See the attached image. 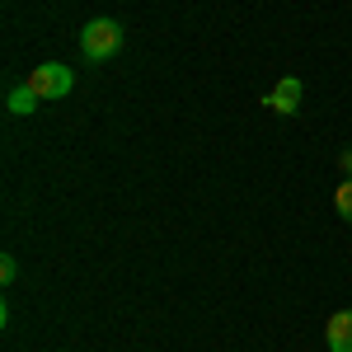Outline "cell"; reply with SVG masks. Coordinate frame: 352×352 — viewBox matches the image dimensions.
Segmentation results:
<instances>
[{"mask_svg":"<svg viewBox=\"0 0 352 352\" xmlns=\"http://www.w3.org/2000/svg\"><path fill=\"white\" fill-rule=\"evenodd\" d=\"M80 52L89 61H113L122 52V24L118 19H89L80 28Z\"/></svg>","mask_w":352,"mask_h":352,"instance_id":"obj_1","label":"cell"},{"mask_svg":"<svg viewBox=\"0 0 352 352\" xmlns=\"http://www.w3.org/2000/svg\"><path fill=\"white\" fill-rule=\"evenodd\" d=\"M28 89H33L38 99H66V94L76 89V76H71V66H61V61H43V66L28 71Z\"/></svg>","mask_w":352,"mask_h":352,"instance_id":"obj_2","label":"cell"},{"mask_svg":"<svg viewBox=\"0 0 352 352\" xmlns=\"http://www.w3.org/2000/svg\"><path fill=\"white\" fill-rule=\"evenodd\" d=\"M263 104H268L272 113H296L300 109V80L296 76H282V80L263 94Z\"/></svg>","mask_w":352,"mask_h":352,"instance_id":"obj_3","label":"cell"},{"mask_svg":"<svg viewBox=\"0 0 352 352\" xmlns=\"http://www.w3.org/2000/svg\"><path fill=\"white\" fill-rule=\"evenodd\" d=\"M324 343H329V352H352V310H333L329 315Z\"/></svg>","mask_w":352,"mask_h":352,"instance_id":"obj_4","label":"cell"},{"mask_svg":"<svg viewBox=\"0 0 352 352\" xmlns=\"http://www.w3.org/2000/svg\"><path fill=\"white\" fill-rule=\"evenodd\" d=\"M5 109L14 113V118H28V113L38 109V94H33L28 85H14V89H10V99H5Z\"/></svg>","mask_w":352,"mask_h":352,"instance_id":"obj_5","label":"cell"},{"mask_svg":"<svg viewBox=\"0 0 352 352\" xmlns=\"http://www.w3.org/2000/svg\"><path fill=\"white\" fill-rule=\"evenodd\" d=\"M333 212H338V217L352 226V179H343V184L333 188Z\"/></svg>","mask_w":352,"mask_h":352,"instance_id":"obj_6","label":"cell"},{"mask_svg":"<svg viewBox=\"0 0 352 352\" xmlns=\"http://www.w3.org/2000/svg\"><path fill=\"white\" fill-rule=\"evenodd\" d=\"M14 277H19V263H14V254H5V258H0V282L14 287Z\"/></svg>","mask_w":352,"mask_h":352,"instance_id":"obj_7","label":"cell"},{"mask_svg":"<svg viewBox=\"0 0 352 352\" xmlns=\"http://www.w3.org/2000/svg\"><path fill=\"white\" fill-rule=\"evenodd\" d=\"M338 169H343V179H352V146L338 151Z\"/></svg>","mask_w":352,"mask_h":352,"instance_id":"obj_8","label":"cell"}]
</instances>
